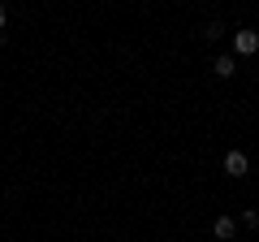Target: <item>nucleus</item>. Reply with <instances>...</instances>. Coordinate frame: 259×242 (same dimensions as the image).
Listing matches in <instances>:
<instances>
[{"label":"nucleus","instance_id":"5","mask_svg":"<svg viewBox=\"0 0 259 242\" xmlns=\"http://www.w3.org/2000/svg\"><path fill=\"white\" fill-rule=\"evenodd\" d=\"M238 221L246 225V229H255V225H259V212H255V208H242V216H238Z\"/></svg>","mask_w":259,"mask_h":242},{"label":"nucleus","instance_id":"4","mask_svg":"<svg viewBox=\"0 0 259 242\" xmlns=\"http://www.w3.org/2000/svg\"><path fill=\"white\" fill-rule=\"evenodd\" d=\"M216 78H233V74H238V61H233V56H216Z\"/></svg>","mask_w":259,"mask_h":242},{"label":"nucleus","instance_id":"6","mask_svg":"<svg viewBox=\"0 0 259 242\" xmlns=\"http://www.w3.org/2000/svg\"><path fill=\"white\" fill-rule=\"evenodd\" d=\"M5 22H9V9H5V5H0V30H5Z\"/></svg>","mask_w":259,"mask_h":242},{"label":"nucleus","instance_id":"1","mask_svg":"<svg viewBox=\"0 0 259 242\" xmlns=\"http://www.w3.org/2000/svg\"><path fill=\"white\" fill-rule=\"evenodd\" d=\"M225 177H246L250 173V156L246 151H225Z\"/></svg>","mask_w":259,"mask_h":242},{"label":"nucleus","instance_id":"3","mask_svg":"<svg viewBox=\"0 0 259 242\" xmlns=\"http://www.w3.org/2000/svg\"><path fill=\"white\" fill-rule=\"evenodd\" d=\"M212 233L221 242H233V233H238V221H233V216H216L212 221Z\"/></svg>","mask_w":259,"mask_h":242},{"label":"nucleus","instance_id":"2","mask_svg":"<svg viewBox=\"0 0 259 242\" xmlns=\"http://www.w3.org/2000/svg\"><path fill=\"white\" fill-rule=\"evenodd\" d=\"M233 52H238V56H255V52H259V30L242 26L238 35H233Z\"/></svg>","mask_w":259,"mask_h":242}]
</instances>
